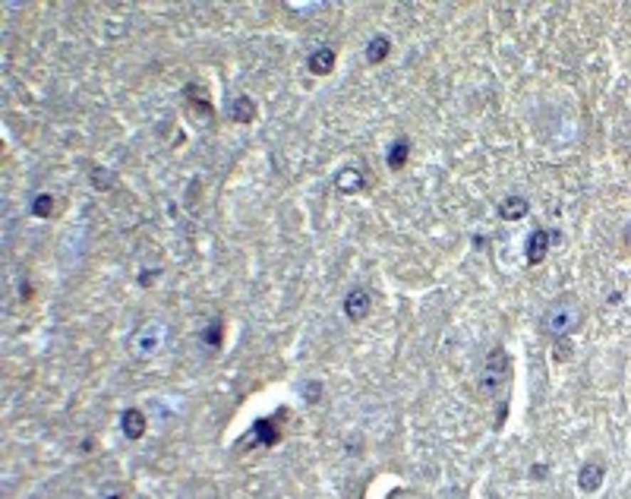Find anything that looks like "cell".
Returning <instances> with one entry per match:
<instances>
[{
	"mask_svg": "<svg viewBox=\"0 0 631 499\" xmlns=\"http://www.w3.org/2000/svg\"><path fill=\"white\" fill-rule=\"evenodd\" d=\"M155 278H158L155 269H145V272L139 275V284H142V288H149V284H155Z\"/></svg>",
	"mask_w": 631,
	"mask_h": 499,
	"instance_id": "d6986e66",
	"label": "cell"
},
{
	"mask_svg": "<svg viewBox=\"0 0 631 499\" xmlns=\"http://www.w3.org/2000/svg\"><path fill=\"white\" fill-rule=\"evenodd\" d=\"M625 240H628V244H631V225L625 227Z\"/></svg>",
	"mask_w": 631,
	"mask_h": 499,
	"instance_id": "7402d4cb",
	"label": "cell"
},
{
	"mask_svg": "<svg viewBox=\"0 0 631 499\" xmlns=\"http://www.w3.org/2000/svg\"><path fill=\"white\" fill-rule=\"evenodd\" d=\"M92 183H95L98 190H108V187L114 183V178L105 171V168H95V171H92Z\"/></svg>",
	"mask_w": 631,
	"mask_h": 499,
	"instance_id": "e0dca14e",
	"label": "cell"
},
{
	"mask_svg": "<svg viewBox=\"0 0 631 499\" xmlns=\"http://www.w3.org/2000/svg\"><path fill=\"white\" fill-rule=\"evenodd\" d=\"M120 427H123V436H127V439H142L149 421H145V414L139 408H127V411H123V417H120Z\"/></svg>",
	"mask_w": 631,
	"mask_h": 499,
	"instance_id": "8992f818",
	"label": "cell"
},
{
	"mask_svg": "<svg viewBox=\"0 0 631 499\" xmlns=\"http://www.w3.org/2000/svg\"><path fill=\"white\" fill-rule=\"evenodd\" d=\"M531 474H533V480H543V477H546V465H533Z\"/></svg>",
	"mask_w": 631,
	"mask_h": 499,
	"instance_id": "44dd1931",
	"label": "cell"
},
{
	"mask_svg": "<svg viewBox=\"0 0 631 499\" xmlns=\"http://www.w3.org/2000/svg\"><path fill=\"white\" fill-rule=\"evenodd\" d=\"M253 433H256V439H259L262 446H275L278 439H281V430H278V423H271V421H256Z\"/></svg>",
	"mask_w": 631,
	"mask_h": 499,
	"instance_id": "4fadbf2b",
	"label": "cell"
},
{
	"mask_svg": "<svg viewBox=\"0 0 631 499\" xmlns=\"http://www.w3.org/2000/svg\"><path fill=\"white\" fill-rule=\"evenodd\" d=\"M556 240H559V234L546 231V227H537V231L527 237V262H531V266H540L549 256V247H553Z\"/></svg>",
	"mask_w": 631,
	"mask_h": 499,
	"instance_id": "3957f363",
	"label": "cell"
},
{
	"mask_svg": "<svg viewBox=\"0 0 631 499\" xmlns=\"http://www.w3.org/2000/svg\"><path fill=\"white\" fill-rule=\"evenodd\" d=\"M363 174L354 171V168H348V171L338 174V180H335V187L341 190V193H357V190H363Z\"/></svg>",
	"mask_w": 631,
	"mask_h": 499,
	"instance_id": "7c38bea8",
	"label": "cell"
},
{
	"mask_svg": "<svg viewBox=\"0 0 631 499\" xmlns=\"http://www.w3.org/2000/svg\"><path fill=\"white\" fill-rule=\"evenodd\" d=\"M221 332H224V322L221 319H212V326L202 332V341L212 344V348H221Z\"/></svg>",
	"mask_w": 631,
	"mask_h": 499,
	"instance_id": "2e32d148",
	"label": "cell"
},
{
	"mask_svg": "<svg viewBox=\"0 0 631 499\" xmlns=\"http://www.w3.org/2000/svg\"><path fill=\"white\" fill-rule=\"evenodd\" d=\"M388 51H392V38H388V35H376V38L366 45V63H372V67L382 63L388 57Z\"/></svg>",
	"mask_w": 631,
	"mask_h": 499,
	"instance_id": "30bf717a",
	"label": "cell"
},
{
	"mask_svg": "<svg viewBox=\"0 0 631 499\" xmlns=\"http://www.w3.org/2000/svg\"><path fill=\"white\" fill-rule=\"evenodd\" d=\"M527 212H531V202H527L524 196H505V200L499 202V218H502V222H521Z\"/></svg>",
	"mask_w": 631,
	"mask_h": 499,
	"instance_id": "52a82bcc",
	"label": "cell"
},
{
	"mask_svg": "<svg viewBox=\"0 0 631 499\" xmlns=\"http://www.w3.org/2000/svg\"><path fill=\"white\" fill-rule=\"evenodd\" d=\"M108 499H120V496H108Z\"/></svg>",
	"mask_w": 631,
	"mask_h": 499,
	"instance_id": "603a6c76",
	"label": "cell"
},
{
	"mask_svg": "<svg viewBox=\"0 0 631 499\" xmlns=\"http://www.w3.org/2000/svg\"><path fill=\"white\" fill-rule=\"evenodd\" d=\"M372 310V294L366 288H354L348 291V297H344V317H348L350 322H360L370 317Z\"/></svg>",
	"mask_w": 631,
	"mask_h": 499,
	"instance_id": "277c9868",
	"label": "cell"
},
{
	"mask_svg": "<svg viewBox=\"0 0 631 499\" xmlns=\"http://www.w3.org/2000/svg\"><path fill=\"white\" fill-rule=\"evenodd\" d=\"M553 357H556V361H571V341L568 339H556Z\"/></svg>",
	"mask_w": 631,
	"mask_h": 499,
	"instance_id": "ac0fdd59",
	"label": "cell"
},
{
	"mask_svg": "<svg viewBox=\"0 0 631 499\" xmlns=\"http://www.w3.org/2000/svg\"><path fill=\"white\" fill-rule=\"evenodd\" d=\"M306 395H310V405H316L319 395H322V386L319 383H306Z\"/></svg>",
	"mask_w": 631,
	"mask_h": 499,
	"instance_id": "ffe728a7",
	"label": "cell"
},
{
	"mask_svg": "<svg viewBox=\"0 0 631 499\" xmlns=\"http://www.w3.org/2000/svg\"><path fill=\"white\" fill-rule=\"evenodd\" d=\"M543 332L553 339H568L578 326L584 322V310L575 297H559L546 313H543Z\"/></svg>",
	"mask_w": 631,
	"mask_h": 499,
	"instance_id": "6da1fadb",
	"label": "cell"
},
{
	"mask_svg": "<svg viewBox=\"0 0 631 499\" xmlns=\"http://www.w3.org/2000/svg\"><path fill=\"white\" fill-rule=\"evenodd\" d=\"M410 158V139H395L392 149H388V168L392 171H401Z\"/></svg>",
	"mask_w": 631,
	"mask_h": 499,
	"instance_id": "8fae6325",
	"label": "cell"
},
{
	"mask_svg": "<svg viewBox=\"0 0 631 499\" xmlns=\"http://www.w3.org/2000/svg\"><path fill=\"white\" fill-rule=\"evenodd\" d=\"M54 209H57V202H54V196H51V193H38L32 200V215L35 218H51V215H54Z\"/></svg>",
	"mask_w": 631,
	"mask_h": 499,
	"instance_id": "5bb4252c",
	"label": "cell"
},
{
	"mask_svg": "<svg viewBox=\"0 0 631 499\" xmlns=\"http://www.w3.org/2000/svg\"><path fill=\"white\" fill-rule=\"evenodd\" d=\"M606 480V468L597 465V461H584L581 471H578V487H581V493H597L600 487H603Z\"/></svg>",
	"mask_w": 631,
	"mask_h": 499,
	"instance_id": "5b68a950",
	"label": "cell"
},
{
	"mask_svg": "<svg viewBox=\"0 0 631 499\" xmlns=\"http://www.w3.org/2000/svg\"><path fill=\"white\" fill-rule=\"evenodd\" d=\"M509 376H511V357L505 348H493L486 354V361H483V373L480 379H476V389H480V395H486V398H499V395L509 389ZM502 401V398H499Z\"/></svg>",
	"mask_w": 631,
	"mask_h": 499,
	"instance_id": "7a4b0ae2",
	"label": "cell"
},
{
	"mask_svg": "<svg viewBox=\"0 0 631 499\" xmlns=\"http://www.w3.org/2000/svg\"><path fill=\"white\" fill-rule=\"evenodd\" d=\"M227 114H231V120H237V123H253L256 120V101L249 98V95H237V98L231 101V108H227Z\"/></svg>",
	"mask_w": 631,
	"mask_h": 499,
	"instance_id": "9c48e42d",
	"label": "cell"
},
{
	"mask_svg": "<svg viewBox=\"0 0 631 499\" xmlns=\"http://www.w3.org/2000/svg\"><path fill=\"white\" fill-rule=\"evenodd\" d=\"M306 70H310L313 76H328V73L335 70V51H332V48L313 51L310 61H306Z\"/></svg>",
	"mask_w": 631,
	"mask_h": 499,
	"instance_id": "ba28073f",
	"label": "cell"
},
{
	"mask_svg": "<svg viewBox=\"0 0 631 499\" xmlns=\"http://www.w3.org/2000/svg\"><path fill=\"white\" fill-rule=\"evenodd\" d=\"M136 348H139V351H136L139 357H149V354H155V351H158V335H152V329H145V332H142V339L136 341Z\"/></svg>",
	"mask_w": 631,
	"mask_h": 499,
	"instance_id": "9a60e30c",
	"label": "cell"
}]
</instances>
